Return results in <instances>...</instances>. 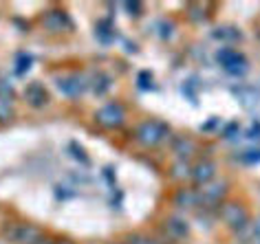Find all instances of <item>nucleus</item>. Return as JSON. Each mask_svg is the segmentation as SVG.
<instances>
[{
  "label": "nucleus",
  "instance_id": "20e7f679",
  "mask_svg": "<svg viewBox=\"0 0 260 244\" xmlns=\"http://www.w3.org/2000/svg\"><path fill=\"white\" fill-rule=\"evenodd\" d=\"M220 218H223V222H227L230 227H243L247 222V211L240 207V205H225L223 209H220Z\"/></svg>",
  "mask_w": 260,
  "mask_h": 244
},
{
  "label": "nucleus",
  "instance_id": "6e6552de",
  "mask_svg": "<svg viewBox=\"0 0 260 244\" xmlns=\"http://www.w3.org/2000/svg\"><path fill=\"white\" fill-rule=\"evenodd\" d=\"M225 191H227V185H225V183L207 185L205 189H201L199 200H201V202H205V205H216V202L220 200V198L225 196Z\"/></svg>",
  "mask_w": 260,
  "mask_h": 244
},
{
  "label": "nucleus",
  "instance_id": "f03ea898",
  "mask_svg": "<svg viewBox=\"0 0 260 244\" xmlns=\"http://www.w3.org/2000/svg\"><path fill=\"white\" fill-rule=\"evenodd\" d=\"M216 60L230 75H245L247 68H249L247 66V60L236 49H220L216 53Z\"/></svg>",
  "mask_w": 260,
  "mask_h": 244
},
{
  "label": "nucleus",
  "instance_id": "dca6fc26",
  "mask_svg": "<svg viewBox=\"0 0 260 244\" xmlns=\"http://www.w3.org/2000/svg\"><path fill=\"white\" fill-rule=\"evenodd\" d=\"M119 244H123V242H119Z\"/></svg>",
  "mask_w": 260,
  "mask_h": 244
},
{
  "label": "nucleus",
  "instance_id": "1a4fd4ad",
  "mask_svg": "<svg viewBox=\"0 0 260 244\" xmlns=\"http://www.w3.org/2000/svg\"><path fill=\"white\" fill-rule=\"evenodd\" d=\"M57 88L64 93V95H69V97H77L82 91H84V84H82V77H77V75H69V77H60L57 79Z\"/></svg>",
  "mask_w": 260,
  "mask_h": 244
},
{
  "label": "nucleus",
  "instance_id": "4468645a",
  "mask_svg": "<svg viewBox=\"0 0 260 244\" xmlns=\"http://www.w3.org/2000/svg\"><path fill=\"white\" fill-rule=\"evenodd\" d=\"M253 231H256V235H260V218L256 220V224H253Z\"/></svg>",
  "mask_w": 260,
  "mask_h": 244
},
{
  "label": "nucleus",
  "instance_id": "39448f33",
  "mask_svg": "<svg viewBox=\"0 0 260 244\" xmlns=\"http://www.w3.org/2000/svg\"><path fill=\"white\" fill-rule=\"evenodd\" d=\"M14 240L18 244H40L42 242V231L34 224H20L14 233Z\"/></svg>",
  "mask_w": 260,
  "mask_h": 244
},
{
  "label": "nucleus",
  "instance_id": "f257e3e1",
  "mask_svg": "<svg viewBox=\"0 0 260 244\" xmlns=\"http://www.w3.org/2000/svg\"><path fill=\"white\" fill-rule=\"evenodd\" d=\"M166 137H168V126L161 124V121H144L137 128V139L148 147L159 145Z\"/></svg>",
  "mask_w": 260,
  "mask_h": 244
},
{
  "label": "nucleus",
  "instance_id": "9b49d317",
  "mask_svg": "<svg viewBox=\"0 0 260 244\" xmlns=\"http://www.w3.org/2000/svg\"><path fill=\"white\" fill-rule=\"evenodd\" d=\"M166 231L174 237H183L187 233V224L183 220H177V218H172V220L166 222Z\"/></svg>",
  "mask_w": 260,
  "mask_h": 244
},
{
  "label": "nucleus",
  "instance_id": "9d476101",
  "mask_svg": "<svg viewBox=\"0 0 260 244\" xmlns=\"http://www.w3.org/2000/svg\"><path fill=\"white\" fill-rule=\"evenodd\" d=\"M44 27L49 31H60L62 27H69V20L62 11H49V14L44 16Z\"/></svg>",
  "mask_w": 260,
  "mask_h": 244
},
{
  "label": "nucleus",
  "instance_id": "2eb2a0df",
  "mask_svg": "<svg viewBox=\"0 0 260 244\" xmlns=\"http://www.w3.org/2000/svg\"><path fill=\"white\" fill-rule=\"evenodd\" d=\"M62 244H71V242H62Z\"/></svg>",
  "mask_w": 260,
  "mask_h": 244
},
{
  "label": "nucleus",
  "instance_id": "7ed1b4c3",
  "mask_svg": "<svg viewBox=\"0 0 260 244\" xmlns=\"http://www.w3.org/2000/svg\"><path fill=\"white\" fill-rule=\"evenodd\" d=\"M97 124L104 126V128H119L123 124V119H126V112H123V108L119 104H106L104 108H100L95 114Z\"/></svg>",
  "mask_w": 260,
  "mask_h": 244
},
{
  "label": "nucleus",
  "instance_id": "ddd939ff",
  "mask_svg": "<svg viewBox=\"0 0 260 244\" xmlns=\"http://www.w3.org/2000/svg\"><path fill=\"white\" fill-rule=\"evenodd\" d=\"M14 117V106L7 97H0V121H9Z\"/></svg>",
  "mask_w": 260,
  "mask_h": 244
},
{
  "label": "nucleus",
  "instance_id": "f8f14e48",
  "mask_svg": "<svg viewBox=\"0 0 260 244\" xmlns=\"http://www.w3.org/2000/svg\"><path fill=\"white\" fill-rule=\"evenodd\" d=\"M174 152H177L179 156H190V154L194 152V143L190 139H179L177 145H174Z\"/></svg>",
  "mask_w": 260,
  "mask_h": 244
},
{
  "label": "nucleus",
  "instance_id": "423d86ee",
  "mask_svg": "<svg viewBox=\"0 0 260 244\" xmlns=\"http://www.w3.org/2000/svg\"><path fill=\"white\" fill-rule=\"evenodd\" d=\"M24 99H27L34 108H40V106H44L49 101V95H47V91H44L42 84H38V82H31V84L24 88Z\"/></svg>",
  "mask_w": 260,
  "mask_h": 244
},
{
  "label": "nucleus",
  "instance_id": "0eeeda50",
  "mask_svg": "<svg viewBox=\"0 0 260 244\" xmlns=\"http://www.w3.org/2000/svg\"><path fill=\"white\" fill-rule=\"evenodd\" d=\"M214 174H216V163L214 160H201L192 172V178L197 185H207L214 178Z\"/></svg>",
  "mask_w": 260,
  "mask_h": 244
}]
</instances>
